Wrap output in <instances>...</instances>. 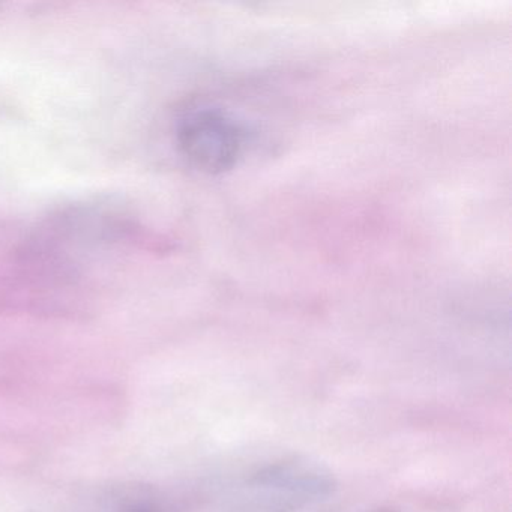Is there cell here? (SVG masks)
Returning a JSON list of instances; mask_svg holds the SVG:
<instances>
[{"label": "cell", "instance_id": "6da1fadb", "mask_svg": "<svg viewBox=\"0 0 512 512\" xmlns=\"http://www.w3.org/2000/svg\"><path fill=\"white\" fill-rule=\"evenodd\" d=\"M247 487L260 511L292 512L328 497L334 479L313 461L284 458L257 470Z\"/></svg>", "mask_w": 512, "mask_h": 512}, {"label": "cell", "instance_id": "7a4b0ae2", "mask_svg": "<svg viewBox=\"0 0 512 512\" xmlns=\"http://www.w3.org/2000/svg\"><path fill=\"white\" fill-rule=\"evenodd\" d=\"M176 143L181 154L197 169L223 173L241 157L244 133L224 110L199 107L179 119Z\"/></svg>", "mask_w": 512, "mask_h": 512}, {"label": "cell", "instance_id": "3957f363", "mask_svg": "<svg viewBox=\"0 0 512 512\" xmlns=\"http://www.w3.org/2000/svg\"><path fill=\"white\" fill-rule=\"evenodd\" d=\"M97 512H163L160 503L152 500L151 497L140 494V496L118 497L110 500V503L101 506Z\"/></svg>", "mask_w": 512, "mask_h": 512}]
</instances>
